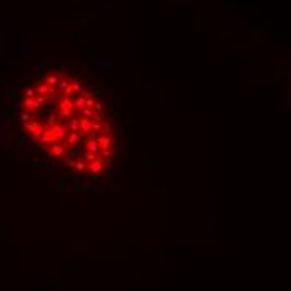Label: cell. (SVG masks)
<instances>
[{
	"instance_id": "d6986e66",
	"label": "cell",
	"mask_w": 291,
	"mask_h": 291,
	"mask_svg": "<svg viewBox=\"0 0 291 291\" xmlns=\"http://www.w3.org/2000/svg\"><path fill=\"white\" fill-rule=\"evenodd\" d=\"M79 156V149H70V157L74 159V157Z\"/></svg>"
},
{
	"instance_id": "7a4b0ae2",
	"label": "cell",
	"mask_w": 291,
	"mask_h": 291,
	"mask_svg": "<svg viewBox=\"0 0 291 291\" xmlns=\"http://www.w3.org/2000/svg\"><path fill=\"white\" fill-rule=\"evenodd\" d=\"M89 132H92V121L87 117L79 119V136L89 134Z\"/></svg>"
},
{
	"instance_id": "5b68a950",
	"label": "cell",
	"mask_w": 291,
	"mask_h": 291,
	"mask_svg": "<svg viewBox=\"0 0 291 291\" xmlns=\"http://www.w3.org/2000/svg\"><path fill=\"white\" fill-rule=\"evenodd\" d=\"M79 139H80L79 132H69V134H67V144H69V146H77Z\"/></svg>"
},
{
	"instance_id": "ba28073f",
	"label": "cell",
	"mask_w": 291,
	"mask_h": 291,
	"mask_svg": "<svg viewBox=\"0 0 291 291\" xmlns=\"http://www.w3.org/2000/svg\"><path fill=\"white\" fill-rule=\"evenodd\" d=\"M69 131H70V132H79V119H77V117H72L70 119Z\"/></svg>"
},
{
	"instance_id": "9a60e30c",
	"label": "cell",
	"mask_w": 291,
	"mask_h": 291,
	"mask_svg": "<svg viewBox=\"0 0 291 291\" xmlns=\"http://www.w3.org/2000/svg\"><path fill=\"white\" fill-rule=\"evenodd\" d=\"M94 104H96V101H94L92 97H85V107H89V109H92Z\"/></svg>"
},
{
	"instance_id": "ffe728a7",
	"label": "cell",
	"mask_w": 291,
	"mask_h": 291,
	"mask_svg": "<svg viewBox=\"0 0 291 291\" xmlns=\"http://www.w3.org/2000/svg\"><path fill=\"white\" fill-rule=\"evenodd\" d=\"M117 146V137H110V147H116Z\"/></svg>"
},
{
	"instance_id": "5bb4252c",
	"label": "cell",
	"mask_w": 291,
	"mask_h": 291,
	"mask_svg": "<svg viewBox=\"0 0 291 291\" xmlns=\"http://www.w3.org/2000/svg\"><path fill=\"white\" fill-rule=\"evenodd\" d=\"M74 166H76V169L79 171V173H82V171H84V169L87 167L84 161H76V162H74Z\"/></svg>"
},
{
	"instance_id": "8fae6325",
	"label": "cell",
	"mask_w": 291,
	"mask_h": 291,
	"mask_svg": "<svg viewBox=\"0 0 291 291\" xmlns=\"http://www.w3.org/2000/svg\"><path fill=\"white\" fill-rule=\"evenodd\" d=\"M96 159H97L96 154H92V152H89V151L84 152V161L87 162V164H89V162H92V161H96Z\"/></svg>"
},
{
	"instance_id": "2e32d148",
	"label": "cell",
	"mask_w": 291,
	"mask_h": 291,
	"mask_svg": "<svg viewBox=\"0 0 291 291\" xmlns=\"http://www.w3.org/2000/svg\"><path fill=\"white\" fill-rule=\"evenodd\" d=\"M102 129V122H97V121H92V131L99 132Z\"/></svg>"
},
{
	"instance_id": "e0dca14e",
	"label": "cell",
	"mask_w": 291,
	"mask_h": 291,
	"mask_svg": "<svg viewBox=\"0 0 291 291\" xmlns=\"http://www.w3.org/2000/svg\"><path fill=\"white\" fill-rule=\"evenodd\" d=\"M101 157H110V149H101Z\"/></svg>"
},
{
	"instance_id": "7c38bea8",
	"label": "cell",
	"mask_w": 291,
	"mask_h": 291,
	"mask_svg": "<svg viewBox=\"0 0 291 291\" xmlns=\"http://www.w3.org/2000/svg\"><path fill=\"white\" fill-rule=\"evenodd\" d=\"M97 142L102 144V142H109L110 141V134H101V136H97Z\"/></svg>"
},
{
	"instance_id": "30bf717a",
	"label": "cell",
	"mask_w": 291,
	"mask_h": 291,
	"mask_svg": "<svg viewBox=\"0 0 291 291\" xmlns=\"http://www.w3.org/2000/svg\"><path fill=\"white\" fill-rule=\"evenodd\" d=\"M70 87L74 89V92H76V94H80V92H82V89H80V80H79V79L72 80V82H70Z\"/></svg>"
},
{
	"instance_id": "52a82bcc",
	"label": "cell",
	"mask_w": 291,
	"mask_h": 291,
	"mask_svg": "<svg viewBox=\"0 0 291 291\" xmlns=\"http://www.w3.org/2000/svg\"><path fill=\"white\" fill-rule=\"evenodd\" d=\"M57 110H59L57 114H59L62 119H70L72 114H74V109H57Z\"/></svg>"
},
{
	"instance_id": "4fadbf2b",
	"label": "cell",
	"mask_w": 291,
	"mask_h": 291,
	"mask_svg": "<svg viewBox=\"0 0 291 291\" xmlns=\"http://www.w3.org/2000/svg\"><path fill=\"white\" fill-rule=\"evenodd\" d=\"M82 116H84V117H87V119H92L94 117V110L89 109V107H84V109H82Z\"/></svg>"
},
{
	"instance_id": "3957f363",
	"label": "cell",
	"mask_w": 291,
	"mask_h": 291,
	"mask_svg": "<svg viewBox=\"0 0 291 291\" xmlns=\"http://www.w3.org/2000/svg\"><path fill=\"white\" fill-rule=\"evenodd\" d=\"M102 167H104V164H102V157H97L96 161H92V162H89V164H87V169L92 174H101Z\"/></svg>"
},
{
	"instance_id": "ac0fdd59",
	"label": "cell",
	"mask_w": 291,
	"mask_h": 291,
	"mask_svg": "<svg viewBox=\"0 0 291 291\" xmlns=\"http://www.w3.org/2000/svg\"><path fill=\"white\" fill-rule=\"evenodd\" d=\"M102 107H104V106H102V102H96V104H94V107H92V109H96L97 112H101V110H102Z\"/></svg>"
},
{
	"instance_id": "6da1fadb",
	"label": "cell",
	"mask_w": 291,
	"mask_h": 291,
	"mask_svg": "<svg viewBox=\"0 0 291 291\" xmlns=\"http://www.w3.org/2000/svg\"><path fill=\"white\" fill-rule=\"evenodd\" d=\"M49 131H50L52 134H54L57 139H59V144H60V141H62L64 137H65L69 132H70V131H69V126H62V124H55V126H52Z\"/></svg>"
},
{
	"instance_id": "44dd1931",
	"label": "cell",
	"mask_w": 291,
	"mask_h": 291,
	"mask_svg": "<svg viewBox=\"0 0 291 291\" xmlns=\"http://www.w3.org/2000/svg\"><path fill=\"white\" fill-rule=\"evenodd\" d=\"M104 162H106V164H114V159H112V157H106Z\"/></svg>"
},
{
	"instance_id": "8992f818",
	"label": "cell",
	"mask_w": 291,
	"mask_h": 291,
	"mask_svg": "<svg viewBox=\"0 0 291 291\" xmlns=\"http://www.w3.org/2000/svg\"><path fill=\"white\" fill-rule=\"evenodd\" d=\"M74 107H77V109H84L85 107V97L80 96V97H76V92H74Z\"/></svg>"
},
{
	"instance_id": "9c48e42d",
	"label": "cell",
	"mask_w": 291,
	"mask_h": 291,
	"mask_svg": "<svg viewBox=\"0 0 291 291\" xmlns=\"http://www.w3.org/2000/svg\"><path fill=\"white\" fill-rule=\"evenodd\" d=\"M102 129H104V134H110V129H112V122L109 119H104L102 121Z\"/></svg>"
},
{
	"instance_id": "7402d4cb",
	"label": "cell",
	"mask_w": 291,
	"mask_h": 291,
	"mask_svg": "<svg viewBox=\"0 0 291 291\" xmlns=\"http://www.w3.org/2000/svg\"><path fill=\"white\" fill-rule=\"evenodd\" d=\"M89 137H90V139H97V136H96V132H89Z\"/></svg>"
},
{
	"instance_id": "277c9868",
	"label": "cell",
	"mask_w": 291,
	"mask_h": 291,
	"mask_svg": "<svg viewBox=\"0 0 291 291\" xmlns=\"http://www.w3.org/2000/svg\"><path fill=\"white\" fill-rule=\"evenodd\" d=\"M87 151L92 152V154H97V152H101V144L97 142L96 139H90L87 142Z\"/></svg>"
}]
</instances>
